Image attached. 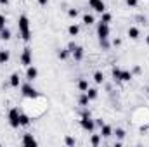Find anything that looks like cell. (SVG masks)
<instances>
[{
    "mask_svg": "<svg viewBox=\"0 0 149 147\" xmlns=\"http://www.w3.org/2000/svg\"><path fill=\"white\" fill-rule=\"evenodd\" d=\"M113 45H114V47L121 45V40H120V38H114V40H113Z\"/></svg>",
    "mask_w": 149,
    "mask_h": 147,
    "instance_id": "35",
    "label": "cell"
},
{
    "mask_svg": "<svg viewBox=\"0 0 149 147\" xmlns=\"http://www.w3.org/2000/svg\"><path fill=\"white\" fill-rule=\"evenodd\" d=\"M38 3H40V5H47V3H49V0H38Z\"/></svg>",
    "mask_w": 149,
    "mask_h": 147,
    "instance_id": "36",
    "label": "cell"
},
{
    "mask_svg": "<svg viewBox=\"0 0 149 147\" xmlns=\"http://www.w3.org/2000/svg\"><path fill=\"white\" fill-rule=\"evenodd\" d=\"M137 2H139V0H127V5H128V7H135Z\"/></svg>",
    "mask_w": 149,
    "mask_h": 147,
    "instance_id": "33",
    "label": "cell"
},
{
    "mask_svg": "<svg viewBox=\"0 0 149 147\" xmlns=\"http://www.w3.org/2000/svg\"><path fill=\"white\" fill-rule=\"evenodd\" d=\"M90 144H92V146H99V144H101V137H99V135H92Z\"/></svg>",
    "mask_w": 149,
    "mask_h": 147,
    "instance_id": "25",
    "label": "cell"
},
{
    "mask_svg": "<svg viewBox=\"0 0 149 147\" xmlns=\"http://www.w3.org/2000/svg\"><path fill=\"white\" fill-rule=\"evenodd\" d=\"M37 76H38V69L35 66H28V68H26V80H28V81H33Z\"/></svg>",
    "mask_w": 149,
    "mask_h": 147,
    "instance_id": "8",
    "label": "cell"
},
{
    "mask_svg": "<svg viewBox=\"0 0 149 147\" xmlns=\"http://www.w3.org/2000/svg\"><path fill=\"white\" fill-rule=\"evenodd\" d=\"M0 3H2V5H7V3H9V0H0Z\"/></svg>",
    "mask_w": 149,
    "mask_h": 147,
    "instance_id": "37",
    "label": "cell"
},
{
    "mask_svg": "<svg viewBox=\"0 0 149 147\" xmlns=\"http://www.w3.org/2000/svg\"><path fill=\"white\" fill-rule=\"evenodd\" d=\"M9 81H10V87L17 88V87H19V83H21V80H19V74H17V73H12V74H10V80H9Z\"/></svg>",
    "mask_w": 149,
    "mask_h": 147,
    "instance_id": "12",
    "label": "cell"
},
{
    "mask_svg": "<svg viewBox=\"0 0 149 147\" xmlns=\"http://www.w3.org/2000/svg\"><path fill=\"white\" fill-rule=\"evenodd\" d=\"M68 16H70V17H76V16H78V10H76V9H70V10H68Z\"/></svg>",
    "mask_w": 149,
    "mask_h": 147,
    "instance_id": "31",
    "label": "cell"
},
{
    "mask_svg": "<svg viewBox=\"0 0 149 147\" xmlns=\"http://www.w3.org/2000/svg\"><path fill=\"white\" fill-rule=\"evenodd\" d=\"M97 35H99V38H109V24L101 21L97 26Z\"/></svg>",
    "mask_w": 149,
    "mask_h": 147,
    "instance_id": "7",
    "label": "cell"
},
{
    "mask_svg": "<svg viewBox=\"0 0 149 147\" xmlns=\"http://www.w3.org/2000/svg\"><path fill=\"white\" fill-rule=\"evenodd\" d=\"M83 23H85L87 26H90V24L95 23V17H94L92 14H85V16H83Z\"/></svg>",
    "mask_w": 149,
    "mask_h": 147,
    "instance_id": "16",
    "label": "cell"
},
{
    "mask_svg": "<svg viewBox=\"0 0 149 147\" xmlns=\"http://www.w3.org/2000/svg\"><path fill=\"white\" fill-rule=\"evenodd\" d=\"M99 42H101V47H102V49H109V43H108V38H99Z\"/></svg>",
    "mask_w": 149,
    "mask_h": 147,
    "instance_id": "29",
    "label": "cell"
},
{
    "mask_svg": "<svg viewBox=\"0 0 149 147\" xmlns=\"http://www.w3.org/2000/svg\"><path fill=\"white\" fill-rule=\"evenodd\" d=\"M74 144H76V140L73 137H66V146H74Z\"/></svg>",
    "mask_w": 149,
    "mask_h": 147,
    "instance_id": "30",
    "label": "cell"
},
{
    "mask_svg": "<svg viewBox=\"0 0 149 147\" xmlns=\"http://www.w3.org/2000/svg\"><path fill=\"white\" fill-rule=\"evenodd\" d=\"M127 35L132 38V40H137V38L141 37V31H139V28H135V26H130V28H128V31H127Z\"/></svg>",
    "mask_w": 149,
    "mask_h": 147,
    "instance_id": "10",
    "label": "cell"
},
{
    "mask_svg": "<svg viewBox=\"0 0 149 147\" xmlns=\"http://www.w3.org/2000/svg\"><path fill=\"white\" fill-rule=\"evenodd\" d=\"M146 43H148V45H149V35H148V37H146Z\"/></svg>",
    "mask_w": 149,
    "mask_h": 147,
    "instance_id": "38",
    "label": "cell"
},
{
    "mask_svg": "<svg viewBox=\"0 0 149 147\" xmlns=\"http://www.w3.org/2000/svg\"><path fill=\"white\" fill-rule=\"evenodd\" d=\"M101 135H102V137H111L113 128L109 126V125H102V126H101Z\"/></svg>",
    "mask_w": 149,
    "mask_h": 147,
    "instance_id": "13",
    "label": "cell"
},
{
    "mask_svg": "<svg viewBox=\"0 0 149 147\" xmlns=\"http://www.w3.org/2000/svg\"><path fill=\"white\" fill-rule=\"evenodd\" d=\"M5 23H7L5 16H2V14H0V30H2V28H5Z\"/></svg>",
    "mask_w": 149,
    "mask_h": 147,
    "instance_id": "32",
    "label": "cell"
},
{
    "mask_svg": "<svg viewBox=\"0 0 149 147\" xmlns=\"http://www.w3.org/2000/svg\"><path fill=\"white\" fill-rule=\"evenodd\" d=\"M71 54H73L74 61H81V59H83V49H81V47H78V45L74 47V50L71 52Z\"/></svg>",
    "mask_w": 149,
    "mask_h": 147,
    "instance_id": "11",
    "label": "cell"
},
{
    "mask_svg": "<svg viewBox=\"0 0 149 147\" xmlns=\"http://www.w3.org/2000/svg\"><path fill=\"white\" fill-rule=\"evenodd\" d=\"M68 54H70V50H64V49H63V50H59V52H57V57H59V59H66V57H68Z\"/></svg>",
    "mask_w": 149,
    "mask_h": 147,
    "instance_id": "27",
    "label": "cell"
},
{
    "mask_svg": "<svg viewBox=\"0 0 149 147\" xmlns=\"http://www.w3.org/2000/svg\"><path fill=\"white\" fill-rule=\"evenodd\" d=\"M85 94L88 95V99H90V101H94V99H97V90H95V88H88V90H87Z\"/></svg>",
    "mask_w": 149,
    "mask_h": 147,
    "instance_id": "22",
    "label": "cell"
},
{
    "mask_svg": "<svg viewBox=\"0 0 149 147\" xmlns=\"http://www.w3.org/2000/svg\"><path fill=\"white\" fill-rule=\"evenodd\" d=\"M74 47H76V43H74V42H70V43H68V50H70V52H73Z\"/></svg>",
    "mask_w": 149,
    "mask_h": 147,
    "instance_id": "34",
    "label": "cell"
},
{
    "mask_svg": "<svg viewBox=\"0 0 149 147\" xmlns=\"http://www.w3.org/2000/svg\"><path fill=\"white\" fill-rule=\"evenodd\" d=\"M21 64L26 66V68L33 64V55H31V49H30V47H26V49L23 50V54H21Z\"/></svg>",
    "mask_w": 149,
    "mask_h": 147,
    "instance_id": "5",
    "label": "cell"
},
{
    "mask_svg": "<svg viewBox=\"0 0 149 147\" xmlns=\"http://www.w3.org/2000/svg\"><path fill=\"white\" fill-rule=\"evenodd\" d=\"M78 88H80L81 92H87V90H88V81H87V80H80V81H78Z\"/></svg>",
    "mask_w": 149,
    "mask_h": 147,
    "instance_id": "20",
    "label": "cell"
},
{
    "mask_svg": "<svg viewBox=\"0 0 149 147\" xmlns=\"http://www.w3.org/2000/svg\"><path fill=\"white\" fill-rule=\"evenodd\" d=\"M120 76H121V69L120 68H113V78L114 80H120Z\"/></svg>",
    "mask_w": 149,
    "mask_h": 147,
    "instance_id": "26",
    "label": "cell"
},
{
    "mask_svg": "<svg viewBox=\"0 0 149 147\" xmlns=\"http://www.w3.org/2000/svg\"><path fill=\"white\" fill-rule=\"evenodd\" d=\"M9 59H10V54L7 50H0V64H5Z\"/></svg>",
    "mask_w": 149,
    "mask_h": 147,
    "instance_id": "15",
    "label": "cell"
},
{
    "mask_svg": "<svg viewBox=\"0 0 149 147\" xmlns=\"http://www.w3.org/2000/svg\"><path fill=\"white\" fill-rule=\"evenodd\" d=\"M21 92H23V95H24V97H28V99H35V97H38L37 90L31 87V81H28V83L21 85Z\"/></svg>",
    "mask_w": 149,
    "mask_h": 147,
    "instance_id": "3",
    "label": "cell"
},
{
    "mask_svg": "<svg viewBox=\"0 0 149 147\" xmlns=\"http://www.w3.org/2000/svg\"><path fill=\"white\" fill-rule=\"evenodd\" d=\"M111 19H113V16L109 14V12H102V23H111Z\"/></svg>",
    "mask_w": 149,
    "mask_h": 147,
    "instance_id": "24",
    "label": "cell"
},
{
    "mask_svg": "<svg viewBox=\"0 0 149 147\" xmlns=\"http://www.w3.org/2000/svg\"><path fill=\"white\" fill-rule=\"evenodd\" d=\"M19 109H16V107H12V109L9 111V123H10V126L12 128H19L21 125H19Z\"/></svg>",
    "mask_w": 149,
    "mask_h": 147,
    "instance_id": "4",
    "label": "cell"
},
{
    "mask_svg": "<svg viewBox=\"0 0 149 147\" xmlns=\"http://www.w3.org/2000/svg\"><path fill=\"white\" fill-rule=\"evenodd\" d=\"M17 26H19V33H21V38L24 42H28L31 38V33H30V21L26 16H21L19 21H17Z\"/></svg>",
    "mask_w": 149,
    "mask_h": 147,
    "instance_id": "1",
    "label": "cell"
},
{
    "mask_svg": "<svg viewBox=\"0 0 149 147\" xmlns=\"http://www.w3.org/2000/svg\"><path fill=\"white\" fill-rule=\"evenodd\" d=\"M68 33H70L71 37H76V35L80 33V28H78V24H71V26L68 28Z\"/></svg>",
    "mask_w": 149,
    "mask_h": 147,
    "instance_id": "19",
    "label": "cell"
},
{
    "mask_svg": "<svg viewBox=\"0 0 149 147\" xmlns=\"http://www.w3.org/2000/svg\"><path fill=\"white\" fill-rule=\"evenodd\" d=\"M23 146H30V147L37 146V140H35V137H33V135H30V133H26V135L23 137Z\"/></svg>",
    "mask_w": 149,
    "mask_h": 147,
    "instance_id": "9",
    "label": "cell"
},
{
    "mask_svg": "<svg viewBox=\"0 0 149 147\" xmlns=\"http://www.w3.org/2000/svg\"><path fill=\"white\" fill-rule=\"evenodd\" d=\"M88 101H90V99H88V95H87V94H83V95L80 97V106H83V107H85V106H88Z\"/></svg>",
    "mask_w": 149,
    "mask_h": 147,
    "instance_id": "23",
    "label": "cell"
},
{
    "mask_svg": "<svg viewBox=\"0 0 149 147\" xmlns=\"http://www.w3.org/2000/svg\"><path fill=\"white\" fill-rule=\"evenodd\" d=\"M0 38H2V40H10V30L2 28V30H0Z\"/></svg>",
    "mask_w": 149,
    "mask_h": 147,
    "instance_id": "18",
    "label": "cell"
},
{
    "mask_svg": "<svg viewBox=\"0 0 149 147\" xmlns=\"http://www.w3.org/2000/svg\"><path fill=\"white\" fill-rule=\"evenodd\" d=\"M134 78V74L130 73V71H125V69H121V76H120V81H130Z\"/></svg>",
    "mask_w": 149,
    "mask_h": 147,
    "instance_id": "14",
    "label": "cell"
},
{
    "mask_svg": "<svg viewBox=\"0 0 149 147\" xmlns=\"http://www.w3.org/2000/svg\"><path fill=\"white\" fill-rule=\"evenodd\" d=\"M94 81H95V83H102V81H104V74L101 73V71H95V73H94Z\"/></svg>",
    "mask_w": 149,
    "mask_h": 147,
    "instance_id": "21",
    "label": "cell"
},
{
    "mask_svg": "<svg viewBox=\"0 0 149 147\" xmlns=\"http://www.w3.org/2000/svg\"><path fill=\"white\" fill-rule=\"evenodd\" d=\"M114 135H116L118 139H125V130H123V128H116Z\"/></svg>",
    "mask_w": 149,
    "mask_h": 147,
    "instance_id": "28",
    "label": "cell"
},
{
    "mask_svg": "<svg viewBox=\"0 0 149 147\" xmlns=\"http://www.w3.org/2000/svg\"><path fill=\"white\" fill-rule=\"evenodd\" d=\"M148 94H149V85H148Z\"/></svg>",
    "mask_w": 149,
    "mask_h": 147,
    "instance_id": "39",
    "label": "cell"
},
{
    "mask_svg": "<svg viewBox=\"0 0 149 147\" xmlns=\"http://www.w3.org/2000/svg\"><path fill=\"white\" fill-rule=\"evenodd\" d=\"M19 125L21 126H28L30 125V118L26 114H19Z\"/></svg>",
    "mask_w": 149,
    "mask_h": 147,
    "instance_id": "17",
    "label": "cell"
},
{
    "mask_svg": "<svg viewBox=\"0 0 149 147\" xmlns=\"http://www.w3.org/2000/svg\"><path fill=\"white\" fill-rule=\"evenodd\" d=\"M80 125H81V128L85 130V132H92L94 130V126H95V121L90 118V112L88 111H83V114H81V119H80Z\"/></svg>",
    "mask_w": 149,
    "mask_h": 147,
    "instance_id": "2",
    "label": "cell"
},
{
    "mask_svg": "<svg viewBox=\"0 0 149 147\" xmlns=\"http://www.w3.org/2000/svg\"><path fill=\"white\" fill-rule=\"evenodd\" d=\"M88 5H90V9H94V10L99 12V14L106 12V3H104L102 0H88Z\"/></svg>",
    "mask_w": 149,
    "mask_h": 147,
    "instance_id": "6",
    "label": "cell"
}]
</instances>
